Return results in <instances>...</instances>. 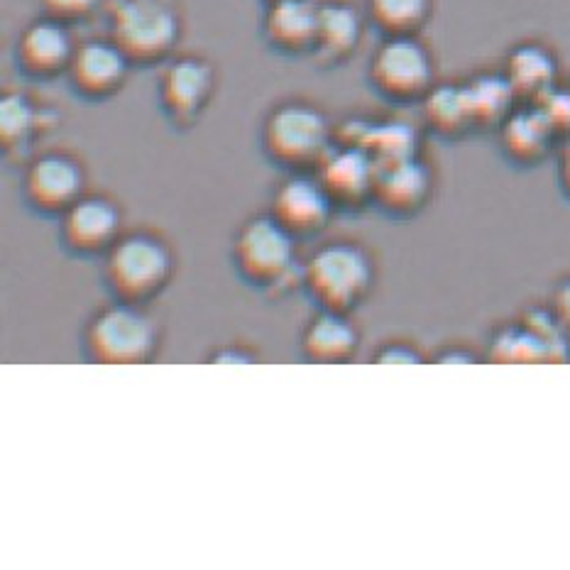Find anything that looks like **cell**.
I'll list each match as a JSON object with an SVG mask.
<instances>
[{"instance_id": "18", "label": "cell", "mask_w": 570, "mask_h": 570, "mask_svg": "<svg viewBox=\"0 0 570 570\" xmlns=\"http://www.w3.org/2000/svg\"><path fill=\"white\" fill-rule=\"evenodd\" d=\"M494 135L502 157L517 169L541 167L556 157L561 145V138L537 104H519Z\"/></svg>"}, {"instance_id": "21", "label": "cell", "mask_w": 570, "mask_h": 570, "mask_svg": "<svg viewBox=\"0 0 570 570\" xmlns=\"http://www.w3.org/2000/svg\"><path fill=\"white\" fill-rule=\"evenodd\" d=\"M502 73L514 89L519 104H539L561 86V61L556 49L543 40H522L507 49Z\"/></svg>"}, {"instance_id": "5", "label": "cell", "mask_w": 570, "mask_h": 570, "mask_svg": "<svg viewBox=\"0 0 570 570\" xmlns=\"http://www.w3.org/2000/svg\"><path fill=\"white\" fill-rule=\"evenodd\" d=\"M163 324L147 304L110 299L81 331V348L96 365H147L163 351Z\"/></svg>"}, {"instance_id": "10", "label": "cell", "mask_w": 570, "mask_h": 570, "mask_svg": "<svg viewBox=\"0 0 570 570\" xmlns=\"http://www.w3.org/2000/svg\"><path fill=\"white\" fill-rule=\"evenodd\" d=\"M57 233L67 255L104 257L126 233V210L114 194L89 189L57 218Z\"/></svg>"}, {"instance_id": "13", "label": "cell", "mask_w": 570, "mask_h": 570, "mask_svg": "<svg viewBox=\"0 0 570 570\" xmlns=\"http://www.w3.org/2000/svg\"><path fill=\"white\" fill-rule=\"evenodd\" d=\"M269 214L296 238H316L336 218L338 206L326 191L316 171H284L282 181L272 189Z\"/></svg>"}, {"instance_id": "3", "label": "cell", "mask_w": 570, "mask_h": 570, "mask_svg": "<svg viewBox=\"0 0 570 570\" xmlns=\"http://www.w3.org/2000/svg\"><path fill=\"white\" fill-rule=\"evenodd\" d=\"M336 145V122L326 108L304 96L272 104L259 126V147L282 171H316Z\"/></svg>"}, {"instance_id": "22", "label": "cell", "mask_w": 570, "mask_h": 570, "mask_svg": "<svg viewBox=\"0 0 570 570\" xmlns=\"http://www.w3.org/2000/svg\"><path fill=\"white\" fill-rule=\"evenodd\" d=\"M363 348V333L353 314L316 308L299 333V351L306 363L345 365L353 363Z\"/></svg>"}, {"instance_id": "17", "label": "cell", "mask_w": 570, "mask_h": 570, "mask_svg": "<svg viewBox=\"0 0 570 570\" xmlns=\"http://www.w3.org/2000/svg\"><path fill=\"white\" fill-rule=\"evenodd\" d=\"M321 0H272L265 3L259 35L269 52L287 59H312L318 40Z\"/></svg>"}, {"instance_id": "4", "label": "cell", "mask_w": 570, "mask_h": 570, "mask_svg": "<svg viewBox=\"0 0 570 570\" xmlns=\"http://www.w3.org/2000/svg\"><path fill=\"white\" fill-rule=\"evenodd\" d=\"M377 287V259L367 245L333 238L304 259L302 289L316 308L355 314Z\"/></svg>"}, {"instance_id": "23", "label": "cell", "mask_w": 570, "mask_h": 570, "mask_svg": "<svg viewBox=\"0 0 570 570\" xmlns=\"http://www.w3.org/2000/svg\"><path fill=\"white\" fill-rule=\"evenodd\" d=\"M419 106L424 128L441 140L458 142L475 132L473 108L463 81H439Z\"/></svg>"}, {"instance_id": "34", "label": "cell", "mask_w": 570, "mask_h": 570, "mask_svg": "<svg viewBox=\"0 0 570 570\" xmlns=\"http://www.w3.org/2000/svg\"><path fill=\"white\" fill-rule=\"evenodd\" d=\"M263 3H272V0H263Z\"/></svg>"}, {"instance_id": "32", "label": "cell", "mask_w": 570, "mask_h": 570, "mask_svg": "<svg viewBox=\"0 0 570 570\" xmlns=\"http://www.w3.org/2000/svg\"><path fill=\"white\" fill-rule=\"evenodd\" d=\"M549 306L553 308V314L559 316L561 324L566 326V331L570 333V275L561 277L556 282V287L551 292V299Z\"/></svg>"}, {"instance_id": "28", "label": "cell", "mask_w": 570, "mask_h": 570, "mask_svg": "<svg viewBox=\"0 0 570 570\" xmlns=\"http://www.w3.org/2000/svg\"><path fill=\"white\" fill-rule=\"evenodd\" d=\"M375 365H421L429 363V355L419 348L414 341L409 338H390L380 343L373 351Z\"/></svg>"}, {"instance_id": "11", "label": "cell", "mask_w": 570, "mask_h": 570, "mask_svg": "<svg viewBox=\"0 0 570 570\" xmlns=\"http://www.w3.org/2000/svg\"><path fill=\"white\" fill-rule=\"evenodd\" d=\"M132 59L110 35L79 40L77 55L67 71L71 94L86 104H106L116 98L130 81Z\"/></svg>"}, {"instance_id": "6", "label": "cell", "mask_w": 570, "mask_h": 570, "mask_svg": "<svg viewBox=\"0 0 570 570\" xmlns=\"http://www.w3.org/2000/svg\"><path fill=\"white\" fill-rule=\"evenodd\" d=\"M108 35L138 69L163 67L179 52L187 30L181 0H110Z\"/></svg>"}, {"instance_id": "27", "label": "cell", "mask_w": 570, "mask_h": 570, "mask_svg": "<svg viewBox=\"0 0 570 570\" xmlns=\"http://www.w3.org/2000/svg\"><path fill=\"white\" fill-rule=\"evenodd\" d=\"M108 3L110 0H40V12L77 28V24L106 16Z\"/></svg>"}, {"instance_id": "31", "label": "cell", "mask_w": 570, "mask_h": 570, "mask_svg": "<svg viewBox=\"0 0 570 570\" xmlns=\"http://www.w3.org/2000/svg\"><path fill=\"white\" fill-rule=\"evenodd\" d=\"M429 363H439V365H475L480 363V353H475L468 345H443L433 355H429Z\"/></svg>"}, {"instance_id": "29", "label": "cell", "mask_w": 570, "mask_h": 570, "mask_svg": "<svg viewBox=\"0 0 570 570\" xmlns=\"http://www.w3.org/2000/svg\"><path fill=\"white\" fill-rule=\"evenodd\" d=\"M537 106L541 108V114L549 118L556 135H559L561 140L568 138L570 135V86H559V89H553L549 96H543Z\"/></svg>"}, {"instance_id": "2", "label": "cell", "mask_w": 570, "mask_h": 570, "mask_svg": "<svg viewBox=\"0 0 570 570\" xmlns=\"http://www.w3.org/2000/svg\"><path fill=\"white\" fill-rule=\"evenodd\" d=\"M230 265L243 284L269 299H282L284 294L302 289L299 238L269 210L240 223L230 240Z\"/></svg>"}, {"instance_id": "26", "label": "cell", "mask_w": 570, "mask_h": 570, "mask_svg": "<svg viewBox=\"0 0 570 570\" xmlns=\"http://www.w3.org/2000/svg\"><path fill=\"white\" fill-rule=\"evenodd\" d=\"M488 357L492 363H504V365L551 363V353L547 348V343H543L522 318L494 328Z\"/></svg>"}, {"instance_id": "20", "label": "cell", "mask_w": 570, "mask_h": 570, "mask_svg": "<svg viewBox=\"0 0 570 570\" xmlns=\"http://www.w3.org/2000/svg\"><path fill=\"white\" fill-rule=\"evenodd\" d=\"M336 142L357 145L375 157L377 165L421 153V130L404 118L353 116L336 122Z\"/></svg>"}, {"instance_id": "8", "label": "cell", "mask_w": 570, "mask_h": 570, "mask_svg": "<svg viewBox=\"0 0 570 570\" xmlns=\"http://www.w3.org/2000/svg\"><path fill=\"white\" fill-rule=\"evenodd\" d=\"M220 86L218 65L202 52H177L159 67L157 104L171 130H194L214 106Z\"/></svg>"}, {"instance_id": "7", "label": "cell", "mask_w": 570, "mask_h": 570, "mask_svg": "<svg viewBox=\"0 0 570 570\" xmlns=\"http://www.w3.org/2000/svg\"><path fill=\"white\" fill-rule=\"evenodd\" d=\"M367 83L392 106H419L439 83L436 57L421 35L380 37L367 59Z\"/></svg>"}, {"instance_id": "19", "label": "cell", "mask_w": 570, "mask_h": 570, "mask_svg": "<svg viewBox=\"0 0 570 570\" xmlns=\"http://www.w3.org/2000/svg\"><path fill=\"white\" fill-rule=\"evenodd\" d=\"M370 28L365 8L353 0H321L318 40L312 61L324 71L341 69L363 47Z\"/></svg>"}, {"instance_id": "1", "label": "cell", "mask_w": 570, "mask_h": 570, "mask_svg": "<svg viewBox=\"0 0 570 570\" xmlns=\"http://www.w3.org/2000/svg\"><path fill=\"white\" fill-rule=\"evenodd\" d=\"M179 255L167 233L155 226L126 228L101 257V277L110 299L147 304L157 302L177 277Z\"/></svg>"}, {"instance_id": "25", "label": "cell", "mask_w": 570, "mask_h": 570, "mask_svg": "<svg viewBox=\"0 0 570 570\" xmlns=\"http://www.w3.org/2000/svg\"><path fill=\"white\" fill-rule=\"evenodd\" d=\"M370 28L380 37L421 35L436 12V0H365Z\"/></svg>"}, {"instance_id": "14", "label": "cell", "mask_w": 570, "mask_h": 570, "mask_svg": "<svg viewBox=\"0 0 570 570\" xmlns=\"http://www.w3.org/2000/svg\"><path fill=\"white\" fill-rule=\"evenodd\" d=\"M436 194V169L424 155L384 163L377 169L373 208L392 220H412Z\"/></svg>"}, {"instance_id": "15", "label": "cell", "mask_w": 570, "mask_h": 570, "mask_svg": "<svg viewBox=\"0 0 570 570\" xmlns=\"http://www.w3.org/2000/svg\"><path fill=\"white\" fill-rule=\"evenodd\" d=\"M59 110L42 104L20 86H6L0 94V150L12 163H28L40 142L59 126Z\"/></svg>"}, {"instance_id": "16", "label": "cell", "mask_w": 570, "mask_h": 570, "mask_svg": "<svg viewBox=\"0 0 570 570\" xmlns=\"http://www.w3.org/2000/svg\"><path fill=\"white\" fill-rule=\"evenodd\" d=\"M377 169L380 165L375 157L363 147L336 142L324 163L318 165L316 177L336 202L338 210L361 214L365 208H373Z\"/></svg>"}, {"instance_id": "24", "label": "cell", "mask_w": 570, "mask_h": 570, "mask_svg": "<svg viewBox=\"0 0 570 570\" xmlns=\"http://www.w3.org/2000/svg\"><path fill=\"white\" fill-rule=\"evenodd\" d=\"M463 83L470 98V108H473L475 132H498V128L519 106V98L510 81L504 79L502 69L475 71L463 79Z\"/></svg>"}, {"instance_id": "9", "label": "cell", "mask_w": 570, "mask_h": 570, "mask_svg": "<svg viewBox=\"0 0 570 570\" xmlns=\"http://www.w3.org/2000/svg\"><path fill=\"white\" fill-rule=\"evenodd\" d=\"M89 189V165L71 147H40L22 165V202L40 218H59Z\"/></svg>"}, {"instance_id": "12", "label": "cell", "mask_w": 570, "mask_h": 570, "mask_svg": "<svg viewBox=\"0 0 570 570\" xmlns=\"http://www.w3.org/2000/svg\"><path fill=\"white\" fill-rule=\"evenodd\" d=\"M77 47L79 40L71 24L40 12L16 37L12 61L24 79L40 83L55 81L67 77Z\"/></svg>"}, {"instance_id": "30", "label": "cell", "mask_w": 570, "mask_h": 570, "mask_svg": "<svg viewBox=\"0 0 570 570\" xmlns=\"http://www.w3.org/2000/svg\"><path fill=\"white\" fill-rule=\"evenodd\" d=\"M206 363H214V365H255V363H263V353H259L253 343L230 341V343L216 345V348L206 355Z\"/></svg>"}, {"instance_id": "33", "label": "cell", "mask_w": 570, "mask_h": 570, "mask_svg": "<svg viewBox=\"0 0 570 570\" xmlns=\"http://www.w3.org/2000/svg\"><path fill=\"white\" fill-rule=\"evenodd\" d=\"M556 181L566 202L570 204V135L561 140L559 150H556Z\"/></svg>"}]
</instances>
